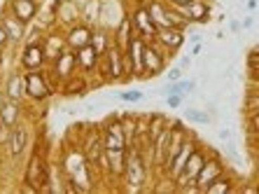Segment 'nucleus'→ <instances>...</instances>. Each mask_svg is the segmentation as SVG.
Wrapping results in <instances>:
<instances>
[{
	"label": "nucleus",
	"mask_w": 259,
	"mask_h": 194,
	"mask_svg": "<svg viewBox=\"0 0 259 194\" xmlns=\"http://www.w3.org/2000/svg\"><path fill=\"white\" fill-rule=\"evenodd\" d=\"M154 176V171L145 164L143 154L136 145L126 147V159H124V171L119 178V189L126 192H143L150 187V178Z\"/></svg>",
	"instance_id": "nucleus-1"
},
{
	"label": "nucleus",
	"mask_w": 259,
	"mask_h": 194,
	"mask_svg": "<svg viewBox=\"0 0 259 194\" xmlns=\"http://www.w3.org/2000/svg\"><path fill=\"white\" fill-rule=\"evenodd\" d=\"M52 189V171H49L45 150L35 145L24 171V192H47Z\"/></svg>",
	"instance_id": "nucleus-2"
},
{
	"label": "nucleus",
	"mask_w": 259,
	"mask_h": 194,
	"mask_svg": "<svg viewBox=\"0 0 259 194\" xmlns=\"http://www.w3.org/2000/svg\"><path fill=\"white\" fill-rule=\"evenodd\" d=\"M24 80H26V101H30V103H45L56 94V85L52 75L47 73V68L28 70V73H24Z\"/></svg>",
	"instance_id": "nucleus-3"
},
{
	"label": "nucleus",
	"mask_w": 259,
	"mask_h": 194,
	"mask_svg": "<svg viewBox=\"0 0 259 194\" xmlns=\"http://www.w3.org/2000/svg\"><path fill=\"white\" fill-rule=\"evenodd\" d=\"M96 73L101 75L103 82H124L126 80V68H124V52L117 47L115 43L110 45L105 54L98 59Z\"/></svg>",
	"instance_id": "nucleus-4"
},
{
	"label": "nucleus",
	"mask_w": 259,
	"mask_h": 194,
	"mask_svg": "<svg viewBox=\"0 0 259 194\" xmlns=\"http://www.w3.org/2000/svg\"><path fill=\"white\" fill-rule=\"evenodd\" d=\"M168 61H170V56L166 54L154 40H152V43H145V49H143V80H152V77L163 75V70L168 68Z\"/></svg>",
	"instance_id": "nucleus-5"
},
{
	"label": "nucleus",
	"mask_w": 259,
	"mask_h": 194,
	"mask_svg": "<svg viewBox=\"0 0 259 194\" xmlns=\"http://www.w3.org/2000/svg\"><path fill=\"white\" fill-rule=\"evenodd\" d=\"M128 19H131V26H133V33L138 37H143L145 43H152L154 40V33H157V26L152 21L150 12H147V5L145 0H136L133 7H128Z\"/></svg>",
	"instance_id": "nucleus-6"
},
{
	"label": "nucleus",
	"mask_w": 259,
	"mask_h": 194,
	"mask_svg": "<svg viewBox=\"0 0 259 194\" xmlns=\"http://www.w3.org/2000/svg\"><path fill=\"white\" fill-rule=\"evenodd\" d=\"M47 73L52 75V80H54V85H56V94H59V87L63 85L68 77H72L75 73H79L75 52H72V49H63L54 61H49L47 63Z\"/></svg>",
	"instance_id": "nucleus-7"
},
{
	"label": "nucleus",
	"mask_w": 259,
	"mask_h": 194,
	"mask_svg": "<svg viewBox=\"0 0 259 194\" xmlns=\"http://www.w3.org/2000/svg\"><path fill=\"white\" fill-rule=\"evenodd\" d=\"M224 171H227V162H224V157L220 154V152L210 150V154L205 157L203 166H201L199 173H196V178H194V187H196V192H205V187H208L217 176H222Z\"/></svg>",
	"instance_id": "nucleus-8"
},
{
	"label": "nucleus",
	"mask_w": 259,
	"mask_h": 194,
	"mask_svg": "<svg viewBox=\"0 0 259 194\" xmlns=\"http://www.w3.org/2000/svg\"><path fill=\"white\" fill-rule=\"evenodd\" d=\"M98 127H101V138L105 150H126V138H124V131H121L119 112L108 115Z\"/></svg>",
	"instance_id": "nucleus-9"
},
{
	"label": "nucleus",
	"mask_w": 259,
	"mask_h": 194,
	"mask_svg": "<svg viewBox=\"0 0 259 194\" xmlns=\"http://www.w3.org/2000/svg\"><path fill=\"white\" fill-rule=\"evenodd\" d=\"M143 49L145 40L138 35H133L124 52V68H126V80H143Z\"/></svg>",
	"instance_id": "nucleus-10"
},
{
	"label": "nucleus",
	"mask_w": 259,
	"mask_h": 194,
	"mask_svg": "<svg viewBox=\"0 0 259 194\" xmlns=\"http://www.w3.org/2000/svg\"><path fill=\"white\" fill-rule=\"evenodd\" d=\"M52 14L59 28H68V26L82 21V5L77 0H56L52 5Z\"/></svg>",
	"instance_id": "nucleus-11"
},
{
	"label": "nucleus",
	"mask_w": 259,
	"mask_h": 194,
	"mask_svg": "<svg viewBox=\"0 0 259 194\" xmlns=\"http://www.w3.org/2000/svg\"><path fill=\"white\" fill-rule=\"evenodd\" d=\"M19 68L28 73V70H42L47 68V56L40 43H24L21 45V54H19Z\"/></svg>",
	"instance_id": "nucleus-12"
},
{
	"label": "nucleus",
	"mask_w": 259,
	"mask_h": 194,
	"mask_svg": "<svg viewBox=\"0 0 259 194\" xmlns=\"http://www.w3.org/2000/svg\"><path fill=\"white\" fill-rule=\"evenodd\" d=\"M178 7L189 24H208L212 19V3L210 0H189L187 5H173Z\"/></svg>",
	"instance_id": "nucleus-13"
},
{
	"label": "nucleus",
	"mask_w": 259,
	"mask_h": 194,
	"mask_svg": "<svg viewBox=\"0 0 259 194\" xmlns=\"http://www.w3.org/2000/svg\"><path fill=\"white\" fill-rule=\"evenodd\" d=\"M5 7L21 21V24L30 26L37 19L40 10H42V0H7Z\"/></svg>",
	"instance_id": "nucleus-14"
},
{
	"label": "nucleus",
	"mask_w": 259,
	"mask_h": 194,
	"mask_svg": "<svg viewBox=\"0 0 259 194\" xmlns=\"http://www.w3.org/2000/svg\"><path fill=\"white\" fill-rule=\"evenodd\" d=\"M154 43L166 52V54L173 59L178 52L182 49V45L187 43L185 40V30H178V28H157L154 33Z\"/></svg>",
	"instance_id": "nucleus-15"
},
{
	"label": "nucleus",
	"mask_w": 259,
	"mask_h": 194,
	"mask_svg": "<svg viewBox=\"0 0 259 194\" xmlns=\"http://www.w3.org/2000/svg\"><path fill=\"white\" fill-rule=\"evenodd\" d=\"M30 143V129L26 127L24 122L21 124H17V127L10 129V140H7V157L10 159H19L24 157L26 147H28Z\"/></svg>",
	"instance_id": "nucleus-16"
},
{
	"label": "nucleus",
	"mask_w": 259,
	"mask_h": 194,
	"mask_svg": "<svg viewBox=\"0 0 259 194\" xmlns=\"http://www.w3.org/2000/svg\"><path fill=\"white\" fill-rule=\"evenodd\" d=\"M40 45H42V49H45L47 63H49V61H54L56 56L63 52V49H68L66 35H63V28H59V26L47 28V30H45V35H42V40H40Z\"/></svg>",
	"instance_id": "nucleus-17"
},
{
	"label": "nucleus",
	"mask_w": 259,
	"mask_h": 194,
	"mask_svg": "<svg viewBox=\"0 0 259 194\" xmlns=\"http://www.w3.org/2000/svg\"><path fill=\"white\" fill-rule=\"evenodd\" d=\"M91 33H94V26L84 24V21H77V24L63 28V35H66V45L68 49H82L91 43Z\"/></svg>",
	"instance_id": "nucleus-18"
},
{
	"label": "nucleus",
	"mask_w": 259,
	"mask_h": 194,
	"mask_svg": "<svg viewBox=\"0 0 259 194\" xmlns=\"http://www.w3.org/2000/svg\"><path fill=\"white\" fill-rule=\"evenodd\" d=\"M3 96L17 103H26V80L24 70H14L3 80Z\"/></svg>",
	"instance_id": "nucleus-19"
},
{
	"label": "nucleus",
	"mask_w": 259,
	"mask_h": 194,
	"mask_svg": "<svg viewBox=\"0 0 259 194\" xmlns=\"http://www.w3.org/2000/svg\"><path fill=\"white\" fill-rule=\"evenodd\" d=\"M0 24L5 28L7 37H10V47H19V45L24 43V35H26V24H21L17 17H14L7 7H3V12H0Z\"/></svg>",
	"instance_id": "nucleus-20"
},
{
	"label": "nucleus",
	"mask_w": 259,
	"mask_h": 194,
	"mask_svg": "<svg viewBox=\"0 0 259 194\" xmlns=\"http://www.w3.org/2000/svg\"><path fill=\"white\" fill-rule=\"evenodd\" d=\"M26 117V103H17V101H10V98H3L0 103V122L7 124L12 129L17 124H21Z\"/></svg>",
	"instance_id": "nucleus-21"
},
{
	"label": "nucleus",
	"mask_w": 259,
	"mask_h": 194,
	"mask_svg": "<svg viewBox=\"0 0 259 194\" xmlns=\"http://www.w3.org/2000/svg\"><path fill=\"white\" fill-rule=\"evenodd\" d=\"M89 89H91L89 77L82 75V73H75L72 77H68L66 82L59 87V94L61 96H66V98H72V96H84Z\"/></svg>",
	"instance_id": "nucleus-22"
},
{
	"label": "nucleus",
	"mask_w": 259,
	"mask_h": 194,
	"mask_svg": "<svg viewBox=\"0 0 259 194\" xmlns=\"http://www.w3.org/2000/svg\"><path fill=\"white\" fill-rule=\"evenodd\" d=\"M75 59H77V70L79 73L87 75V77H91V73H96L98 59H101V56L94 52L91 45H87V47H82V49H75Z\"/></svg>",
	"instance_id": "nucleus-23"
},
{
	"label": "nucleus",
	"mask_w": 259,
	"mask_h": 194,
	"mask_svg": "<svg viewBox=\"0 0 259 194\" xmlns=\"http://www.w3.org/2000/svg\"><path fill=\"white\" fill-rule=\"evenodd\" d=\"M236 189H238V180H236V176L227 169L222 176H217L215 180L205 187V194H234Z\"/></svg>",
	"instance_id": "nucleus-24"
},
{
	"label": "nucleus",
	"mask_w": 259,
	"mask_h": 194,
	"mask_svg": "<svg viewBox=\"0 0 259 194\" xmlns=\"http://www.w3.org/2000/svg\"><path fill=\"white\" fill-rule=\"evenodd\" d=\"M133 35H136V33H133L131 19H128V14L124 12V14H121V19L115 24V28H112V43H115L119 49H124Z\"/></svg>",
	"instance_id": "nucleus-25"
},
{
	"label": "nucleus",
	"mask_w": 259,
	"mask_h": 194,
	"mask_svg": "<svg viewBox=\"0 0 259 194\" xmlns=\"http://www.w3.org/2000/svg\"><path fill=\"white\" fill-rule=\"evenodd\" d=\"M91 47H94V52H96L98 56L105 54L110 49V45H112V28H108V26H94V33H91Z\"/></svg>",
	"instance_id": "nucleus-26"
},
{
	"label": "nucleus",
	"mask_w": 259,
	"mask_h": 194,
	"mask_svg": "<svg viewBox=\"0 0 259 194\" xmlns=\"http://www.w3.org/2000/svg\"><path fill=\"white\" fill-rule=\"evenodd\" d=\"M119 122L124 138H126V147H131L136 140V112H119Z\"/></svg>",
	"instance_id": "nucleus-27"
},
{
	"label": "nucleus",
	"mask_w": 259,
	"mask_h": 194,
	"mask_svg": "<svg viewBox=\"0 0 259 194\" xmlns=\"http://www.w3.org/2000/svg\"><path fill=\"white\" fill-rule=\"evenodd\" d=\"M168 120H170V117L161 115V112H152V115H150V131H147L150 140H154L163 131V129L168 127Z\"/></svg>",
	"instance_id": "nucleus-28"
},
{
	"label": "nucleus",
	"mask_w": 259,
	"mask_h": 194,
	"mask_svg": "<svg viewBox=\"0 0 259 194\" xmlns=\"http://www.w3.org/2000/svg\"><path fill=\"white\" fill-rule=\"evenodd\" d=\"M245 68H247V75H250V82H257V68H259V52L257 47H250L245 56Z\"/></svg>",
	"instance_id": "nucleus-29"
},
{
	"label": "nucleus",
	"mask_w": 259,
	"mask_h": 194,
	"mask_svg": "<svg viewBox=\"0 0 259 194\" xmlns=\"http://www.w3.org/2000/svg\"><path fill=\"white\" fill-rule=\"evenodd\" d=\"M185 120H187V122H194V124H210L212 117H210V112H205V110L185 108Z\"/></svg>",
	"instance_id": "nucleus-30"
},
{
	"label": "nucleus",
	"mask_w": 259,
	"mask_h": 194,
	"mask_svg": "<svg viewBox=\"0 0 259 194\" xmlns=\"http://www.w3.org/2000/svg\"><path fill=\"white\" fill-rule=\"evenodd\" d=\"M243 112L245 115H252V112H259V96H257V85L250 87V94L243 101Z\"/></svg>",
	"instance_id": "nucleus-31"
},
{
	"label": "nucleus",
	"mask_w": 259,
	"mask_h": 194,
	"mask_svg": "<svg viewBox=\"0 0 259 194\" xmlns=\"http://www.w3.org/2000/svg\"><path fill=\"white\" fill-rule=\"evenodd\" d=\"M145 98V94L140 89H124L119 91V101H124V103H140Z\"/></svg>",
	"instance_id": "nucleus-32"
},
{
	"label": "nucleus",
	"mask_w": 259,
	"mask_h": 194,
	"mask_svg": "<svg viewBox=\"0 0 259 194\" xmlns=\"http://www.w3.org/2000/svg\"><path fill=\"white\" fill-rule=\"evenodd\" d=\"M178 87H180V91L185 94V96H189V94H194V91H196V82H194V80H189V77H185V75L178 80Z\"/></svg>",
	"instance_id": "nucleus-33"
},
{
	"label": "nucleus",
	"mask_w": 259,
	"mask_h": 194,
	"mask_svg": "<svg viewBox=\"0 0 259 194\" xmlns=\"http://www.w3.org/2000/svg\"><path fill=\"white\" fill-rule=\"evenodd\" d=\"M166 98V105H168L170 110H178V108H182V103H185V94H168V96H163Z\"/></svg>",
	"instance_id": "nucleus-34"
},
{
	"label": "nucleus",
	"mask_w": 259,
	"mask_h": 194,
	"mask_svg": "<svg viewBox=\"0 0 259 194\" xmlns=\"http://www.w3.org/2000/svg\"><path fill=\"white\" fill-rule=\"evenodd\" d=\"M163 75H166V82H178V80L185 75V70H182V68H178V66H170V68H166V70H163Z\"/></svg>",
	"instance_id": "nucleus-35"
},
{
	"label": "nucleus",
	"mask_w": 259,
	"mask_h": 194,
	"mask_svg": "<svg viewBox=\"0 0 259 194\" xmlns=\"http://www.w3.org/2000/svg\"><path fill=\"white\" fill-rule=\"evenodd\" d=\"M254 24H257V17H254V12H250V14H247V17L241 21V28H243V30H252Z\"/></svg>",
	"instance_id": "nucleus-36"
},
{
	"label": "nucleus",
	"mask_w": 259,
	"mask_h": 194,
	"mask_svg": "<svg viewBox=\"0 0 259 194\" xmlns=\"http://www.w3.org/2000/svg\"><path fill=\"white\" fill-rule=\"evenodd\" d=\"M7 140H10V127L0 122V147H5Z\"/></svg>",
	"instance_id": "nucleus-37"
},
{
	"label": "nucleus",
	"mask_w": 259,
	"mask_h": 194,
	"mask_svg": "<svg viewBox=\"0 0 259 194\" xmlns=\"http://www.w3.org/2000/svg\"><path fill=\"white\" fill-rule=\"evenodd\" d=\"M229 30L234 33V35H241L243 28H241V19H231L229 21Z\"/></svg>",
	"instance_id": "nucleus-38"
},
{
	"label": "nucleus",
	"mask_w": 259,
	"mask_h": 194,
	"mask_svg": "<svg viewBox=\"0 0 259 194\" xmlns=\"http://www.w3.org/2000/svg\"><path fill=\"white\" fill-rule=\"evenodd\" d=\"M192 59H194L192 54H185V56H180V63H178V68H182V70H187V68L192 66Z\"/></svg>",
	"instance_id": "nucleus-39"
},
{
	"label": "nucleus",
	"mask_w": 259,
	"mask_h": 194,
	"mask_svg": "<svg viewBox=\"0 0 259 194\" xmlns=\"http://www.w3.org/2000/svg\"><path fill=\"white\" fill-rule=\"evenodd\" d=\"M0 47H3V49L10 47V37H7V33H5V28H3V24H0Z\"/></svg>",
	"instance_id": "nucleus-40"
},
{
	"label": "nucleus",
	"mask_w": 259,
	"mask_h": 194,
	"mask_svg": "<svg viewBox=\"0 0 259 194\" xmlns=\"http://www.w3.org/2000/svg\"><path fill=\"white\" fill-rule=\"evenodd\" d=\"M257 5H259V0H247L245 10H247V12H257Z\"/></svg>",
	"instance_id": "nucleus-41"
},
{
	"label": "nucleus",
	"mask_w": 259,
	"mask_h": 194,
	"mask_svg": "<svg viewBox=\"0 0 259 194\" xmlns=\"http://www.w3.org/2000/svg\"><path fill=\"white\" fill-rule=\"evenodd\" d=\"M217 136H220V140L224 143V140L231 138V131H229V129H220V134H217Z\"/></svg>",
	"instance_id": "nucleus-42"
},
{
	"label": "nucleus",
	"mask_w": 259,
	"mask_h": 194,
	"mask_svg": "<svg viewBox=\"0 0 259 194\" xmlns=\"http://www.w3.org/2000/svg\"><path fill=\"white\" fill-rule=\"evenodd\" d=\"M201 52H203V43H194V47H192V56H199Z\"/></svg>",
	"instance_id": "nucleus-43"
},
{
	"label": "nucleus",
	"mask_w": 259,
	"mask_h": 194,
	"mask_svg": "<svg viewBox=\"0 0 259 194\" xmlns=\"http://www.w3.org/2000/svg\"><path fill=\"white\" fill-rule=\"evenodd\" d=\"M166 3H168V5H187L189 0H166Z\"/></svg>",
	"instance_id": "nucleus-44"
},
{
	"label": "nucleus",
	"mask_w": 259,
	"mask_h": 194,
	"mask_svg": "<svg viewBox=\"0 0 259 194\" xmlns=\"http://www.w3.org/2000/svg\"><path fill=\"white\" fill-rule=\"evenodd\" d=\"M3 63H5V49L0 47V68H3Z\"/></svg>",
	"instance_id": "nucleus-45"
},
{
	"label": "nucleus",
	"mask_w": 259,
	"mask_h": 194,
	"mask_svg": "<svg viewBox=\"0 0 259 194\" xmlns=\"http://www.w3.org/2000/svg\"><path fill=\"white\" fill-rule=\"evenodd\" d=\"M0 89H3V77H0Z\"/></svg>",
	"instance_id": "nucleus-46"
}]
</instances>
